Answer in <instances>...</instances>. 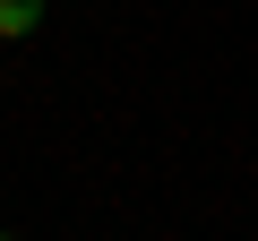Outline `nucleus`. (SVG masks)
<instances>
[{"label":"nucleus","instance_id":"1","mask_svg":"<svg viewBox=\"0 0 258 241\" xmlns=\"http://www.w3.org/2000/svg\"><path fill=\"white\" fill-rule=\"evenodd\" d=\"M43 35V0H0V43H35Z\"/></svg>","mask_w":258,"mask_h":241}]
</instances>
